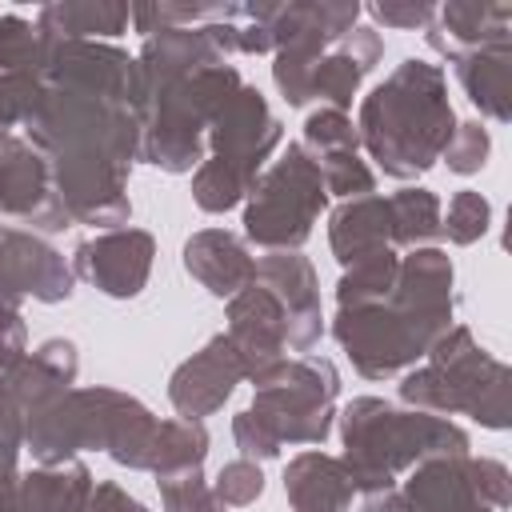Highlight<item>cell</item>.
<instances>
[{
    "label": "cell",
    "mask_w": 512,
    "mask_h": 512,
    "mask_svg": "<svg viewBox=\"0 0 512 512\" xmlns=\"http://www.w3.org/2000/svg\"><path fill=\"white\" fill-rule=\"evenodd\" d=\"M452 324V264L436 248H416L400 260L388 300L368 308H340L336 340L364 376H392L428 356Z\"/></svg>",
    "instance_id": "6da1fadb"
},
{
    "label": "cell",
    "mask_w": 512,
    "mask_h": 512,
    "mask_svg": "<svg viewBox=\"0 0 512 512\" xmlns=\"http://www.w3.org/2000/svg\"><path fill=\"white\" fill-rule=\"evenodd\" d=\"M452 132L444 72L424 60H404L360 108V136L372 160L396 180L428 172Z\"/></svg>",
    "instance_id": "7a4b0ae2"
},
{
    "label": "cell",
    "mask_w": 512,
    "mask_h": 512,
    "mask_svg": "<svg viewBox=\"0 0 512 512\" xmlns=\"http://www.w3.org/2000/svg\"><path fill=\"white\" fill-rule=\"evenodd\" d=\"M156 416L112 388L64 392L56 404L24 420V440L40 464H64L80 448H108L112 460L128 468H148L156 440Z\"/></svg>",
    "instance_id": "3957f363"
},
{
    "label": "cell",
    "mask_w": 512,
    "mask_h": 512,
    "mask_svg": "<svg viewBox=\"0 0 512 512\" xmlns=\"http://www.w3.org/2000/svg\"><path fill=\"white\" fill-rule=\"evenodd\" d=\"M432 456H468V436L432 412H400L384 400H352L344 412V472L352 488L376 496L396 488V472Z\"/></svg>",
    "instance_id": "277c9868"
},
{
    "label": "cell",
    "mask_w": 512,
    "mask_h": 512,
    "mask_svg": "<svg viewBox=\"0 0 512 512\" xmlns=\"http://www.w3.org/2000/svg\"><path fill=\"white\" fill-rule=\"evenodd\" d=\"M428 368L404 376L400 396L432 416L468 412L488 428L508 424V368L472 344L468 328L444 332L428 348Z\"/></svg>",
    "instance_id": "5b68a950"
},
{
    "label": "cell",
    "mask_w": 512,
    "mask_h": 512,
    "mask_svg": "<svg viewBox=\"0 0 512 512\" xmlns=\"http://www.w3.org/2000/svg\"><path fill=\"white\" fill-rule=\"evenodd\" d=\"M324 200L328 188L316 160L300 144H288V152L264 176H256L252 204L244 212V232L272 252L300 248L312 236Z\"/></svg>",
    "instance_id": "8992f818"
},
{
    "label": "cell",
    "mask_w": 512,
    "mask_h": 512,
    "mask_svg": "<svg viewBox=\"0 0 512 512\" xmlns=\"http://www.w3.org/2000/svg\"><path fill=\"white\" fill-rule=\"evenodd\" d=\"M508 468L496 460L432 456L420 460L404 488L364 500V512H504Z\"/></svg>",
    "instance_id": "52a82bcc"
},
{
    "label": "cell",
    "mask_w": 512,
    "mask_h": 512,
    "mask_svg": "<svg viewBox=\"0 0 512 512\" xmlns=\"http://www.w3.org/2000/svg\"><path fill=\"white\" fill-rule=\"evenodd\" d=\"M336 368L328 360H280L264 376H256V404L248 408L276 444H320L332 428L336 400Z\"/></svg>",
    "instance_id": "ba28073f"
},
{
    "label": "cell",
    "mask_w": 512,
    "mask_h": 512,
    "mask_svg": "<svg viewBox=\"0 0 512 512\" xmlns=\"http://www.w3.org/2000/svg\"><path fill=\"white\" fill-rule=\"evenodd\" d=\"M280 140V124L268 112L264 96L256 88H236L228 96V104L212 116V148L216 160H224L228 168H236L248 184H256V172L264 164V156L276 148Z\"/></svg>",
    "instance_id": "9c48e42d"
},
{
    "label": "cell",
    "mask_w": 512,
    "mask_h": 512,
    "mask_svg": "<svg viewBox=\"0 0 512 512\" xmlns=\"http://www.w3.org/2000/svg\"><path fill=\"white\" fill-rule=\"evenodd\" d=\"M48 160L28 140H4L0 144V212L16 220H32L48 232L68 228V212L60 196L48 188Z\"/></svg>",
    "instance_id": "30bf717a"
},
{
    "label": "cell",
    "mask_w": 512,
    "mask_h": 512,
    "mask_svg": "<svg viewBox=\"0 0 512 512\" xmlns=\"http://www.w3.org/2000/svg\"><path fill=\"white\" fill-rule=\"evenodd\" d=\"M228 340L244 364V376H264L272 364H280L284 356V344H288V320H284V308L280 300L264 288V284H248L232 296L228 304Z\"/></svg>",
    "instance_id": "8fae6325"
},
{
    "label": "cell",
    "mask_w": 512,
    "mask_h": 512,
    "mask_svg": "<svg viewBox=\"0 0 512 512\" xmlns=\"http://www.w3.org/2000/svg\"><path fill=\"white\" fill-rule=\"evenodd\" d=\"M68 292H72V272L56 248H48L28 232L0 228V296L4 300L16 304L20 296H36L44 304H56V300H68Z\"/></svg>",
    "instance_id": "7c38bea8"
},
{
    "label": "cell",
    "mask_w": 512,
    "mask_h": 512,
    "mask_svg": "<svg viewBox=\"0 0 512 512\" xmlns=\"http://www.w3.org/2000/svg\"><path fill=\"white\" fill-rule=\"evenodd\" d=\"M152 268V236L116 228L76 248V272L108 296H136Z\"/></svg>",
    "instance_id": "4fadbf2b"
},
{
    "label": "cell",
    "mask_w": 512,
    "mask_h": 512,
    "mask_svg": "<svg viewBox=\"0 0 512 512\" xmlns=\"http://www.w3.org/2000/svg\"><path fill=\"white\" fill-rule=\"evenodd\" d=\"M256 284H264L288 320V348L304 352L320 336V296H316V272L300 252H268L256 260Z\"/></svg>",
    "instance_id": "5bb4252c"
},
{
    "label": "cell",
    "mask_w": 512,
    "mask_h": 512,
    "mask_svg": "<svg viewBox=\"0 0 512 512\" xmlns=\"http://www.w3.org/2000/svg\"><path fill=\"white\" fill-rule=\"evenodd\" d=\"M240 376H244V364H240L232 340L216 336V340H208L204 352H196L188 364L176 368L168 396H172V404L184 420H200V416L216 412L228 400V392Z\"/></svg>",
    "instance_id": "9a60e30c"
},
{
    "label": "cell",
    "mask_w": 512,
    "mask_h": 512,
    "mask_svg": "<svg viewBox=\"0 0 512 512\" xmlns=\"http://www.w3.org/2000/svg\"><path fill=\"white\" fill-rule=\"evenodd\" d=\"M92 476L84 464H44L40 472L0 484V512H84Z\"/></svg>",
    "instance_id": "2e32d148"
},
{
    "label": "cell",
    "mask_w": 512,
    "mask_h": 512,
    "mask_svg": "<svg viewBox=\"0 0 512 512\" xmlns=\"http://www.w3.org/2000/svg\"><path fill=\"white\" fill-rule=\"evenodd\" d=\"M76 368H80L76 348H72L68 340H48V344H40L32 356H24V360L0 380V388L12 396V404H16V408L24 412V420H28V416H36L40 408L56 404V400L68 392V384L76 380Z\"/></svg>",
    "instance_id": "e0dca14e"
},
{
    "label": "cell",
    "mask_w": 512,
    "mask_h": 512,
    "mask_svg": "<svg viewBox=\"0 0 512 512\" xmlns=\"http://www.w3.org/2000/svg\"><path fill=\"white\" fill-rule=\"evenodd\" d=\"M436 16L440 24H428V44L448 60L480 48H508V4H444Z\"/></svg>",
    "instance_id": "ac0fdd59"
},
{
    "label": "cell",
    "mask_w": 512,
    "mask_h": 512,
    "mask_svg": "<svg viewBox=\"0 0 512 512\" xmlns=\"http://www.w3.org/2000/svg\"><path fill=\"white\" fill-rule=\"evenodd\" d=\"M184 268L212 292V296H236L240 288L252 284L256 276V260H248L244 244L228 232H196L184 244Z\"/></svg>",
    "instance_id": "d6986e66"
},
{
    "label": "cell",
    "mask_w": 512,
    "mask_h": 512,
    "mask_svg": "<svg viewBox=\"0 0 512 512\" xmlns=\"http://www.w3.org/2000/svg\"><path fill=\"white\" fill-rule=\"evenodd\" d=\"M284 492L296 512H348L356 488L336 456L300 452L284 468Z\"/></svg>",
    "instance_id": "ffe728a7"
},
{
    "label": "cell",
    "mask_w": 512,
    "mask_h": 512,
    "mask_svg": "<svg viewBox=\"0 0 512 512\" xmlns=\"http://www.w3.org/2000/svg\"><path fill=\"white\" fill-rule=\"evenodd\" d=\"M380 52H384V44L372 28H352L332 56L316 60L312 96H324V100H332L336 112H344L352 104V92L360 88V76L380 60Z\"/></svg>",
    "instance_id": "44dd1931"
},
{
    "label": "cell",
    "mask_w": 512,
    "mask_h": 512,
    "mask_svg": "<svg viewBox=\"0 0 512 512\" xmlns=\"http://www.w3.org/2000/svg\"><path fill=\"white\" fill-rule=\"evenodd\" d=\"M332 252L340 264H356L368 252L392 248V216H388V200L380 196H360L348 200L344 208L332 212Z\"/></svg>",
    "instance_id": "7402d4cb"
},
{
    "label": "cell",
    "mask_w": 512,
    "mask_h": 512,
    "mask_svg": "<svg viewBox=\"0 0 512 512\" xmlns=\"http://www.w3.org/2000/svg\"><path fill=\"white\" fill-rule=\"evenodd\" d=\"M132 20L128 4H112V0H60V4H44L40 8V36L52 44L64 40H88V36H120Z\"/></svg>",
    "instance_id": "603a6c76"
},
{
    "label": "cell",
    "mask_w": 512,
    "mask_h": 512,
    "mask_svg": "<svg viewBox=\"0 0 512 512\" xmlns=\"http://www.w3.org/2000/svg\"><path fill=\"white\" fill-rule=\"evenodd\" d=\"M456 64V76L468 92V100L488 112L492 120L512 116V48H480L464 52Z\"/></svg>",
    "instance_id": "cb8c5ba5"
},
{
    "label": "cell",
    "mask_w": 512,
    "mask_h": 512,
    "mask_svg": "<svg viewBox=\"0 0 512 512\" xmlns=\"http://www.w3.org/2000/svg\"><path fill=\"white\" fill-rule=\"evenodd\" d=\"M204 452H208V432L196 420H160L148 452V472L168 476V472L200 468Z\"/></svg>",
    "instance_id": "d4e9b609"
},
{
    "label": "cell",
    "mask_w": 512,
    "mask_h": 512,
    "mask_svg": "<svg viewBox=\"0 0 512 512\" xmlns=\"http://www.w3.org/2000/svg\"><path fill=\"white\" fill-rule=\"evenodd\" d=\"M388 216H392V244L420 248L440 232V200L424 188L388 196Z\"/></svg>",
    "instance_id": "484cf974"
},
{
    "label": "cell",
    "mask_w": 512,
    "mask_h": 512,
    "mask_svg": "<svg viewBox=\"0 0 512 512\" xmlns=\"http://www.w3.org/2000/svg\"><path fill=\"white\" fill-rule=\"evenodd\" d=\"M44 60V36L20 16H0V72H36Z\"/></svg>",
    "instance_id": "4316f807"
},
{
    "label": "cell",
    "mask_w": 512,
    "mask_h": 512,
    "mask_svg": "<svg viewBox=\"0 0 512 512\" xmlns=\"http://www.w3.org/2000/svg\"><path fill=\"white\" fill-rule=\"evenodd\" d=\"M40 68L36 72H0V144L12 140V128L28 120L40 100Z\"/></svg>",
    "instance_id": "83f0119b"
},
{
    "label": "cell",
    "mask_w": 512,
    "mask_h": 512,
    "mask_svg": "<svg viewBox=\"0 0 512 512\" xmlns=\"http://www.w3.org/2000/svg\"><path fill=\"white\" fill-rule=\"evenodd\" d=\"M156 484H160L164 512H224V504L216 500V492L204 484L200 468L168 472V476H160Z\"/></svg>",
    "instance_id": "f1b7e54d"
},
{
    "label": "cell",
    "mask_w": 512,
    "mask_h": 512,
    "mask_svg": "<svg viewBox=\"0 0 512 512\" xmlns=\"http://www.w3.org/2000/svg\"><path fill=\"white\" fill-rule=\"evenodd\" d=\"M304 140H308V148L316 152V160L356 152V144H360V136H356L352 120H348L344 112H336V108L312 112V116H308V124H304Z\"/></svg>",
    "instance_id": "f546056e"
},
{
    "label": "cell",
    "mask_w": 512,
    "mask_h": 512,
    "mask_svg": "<svg viewBox=\"0 0 512 512\" xmlns=\"http://www.w3.org/2000/svg\"><path fill=\"white\" fill-rule=\"evenodd\" d=\"M320 176H324V188L336 192V196H348V200H360V196H372V172L364 168V160L356 152H344V156H324L316 160Z\"/></svg>",
    "instance_id": "4dcf8cb0"
},
{
    "label": "cell",
    "mask_w": 512,
    "mask_h": 512,
    "mask_svg": "<svg viewBox=\"0 0 512 512\" xmlns=\"http://www.w3.org/2000/svg\"><path fill=\"white\" fill-rule=\"evenodd\" d=\"M488 216H492V208L480 192H456L448 204V216H444V232L452 244H472L476 236H484Z\"/></svg>",
    "instance_id": "1f68e13d"
},
{
    "label": "cell",
    "mask_w": 512,
    "mask_h": 512,
    "mask_svg": "<svg viewBox=\"0 0 512 512\" xmlns=\"http://www.w3.org/2000/svg\"><path fill=\"white\" fill-rule=\"evenodd\" d=\"M440 156H444V160H448V168H452V172H460V176L480 172V168H484V156H488V132H484V124H480V120L460 124V128L452 132V140L444 144V152H440Z\"/></svg>",
    "instance_id": "d6a6232c"
},
{
    "label": "cell",
    "mask_w": 512,
    "mask_h": 512,
    "mask_svg": "<svg viewBox=\"0 0 512 512\" xmlns=\"http://www.w3.org/2000/svg\"><path fill=\"white\" fill-rule=\"evenodd\" d=\"M216 500L220 504H252L260 492H264V476L252 460H232L220 468V480H216Z\"/></svg>",
    "instance_id": "836d02e7"
},
{
    "label": "cell",
    "mask_w": 512,
    "mask_h": 512,
    "mask_svg": "<svg viewBox=\"0 0 512 512\" xmlns=\"http://www.w3.org/2000/svg\"><path fill=\"white\" fill-rule=\"evenodd\" d=\"M24 444V412L0 388V484L16 476V452Z\"/></svg>",
    "instance_id": "e575fe53"
},
{
    "label": "cell",
    "mask_w": 512,
    "mask_h": 512,
    "mask_svg": "<svg viewBox=\"0 0 512 512\" xmlns=\"http://www.w3.org/2000/svg\"><path fill=\"white\" fill-rule=\"evenodd\" d=\"M24 360V320L12 300L0 296V380Z\"/></svg>",
    "instance_id": "d590c367"
},
{
    "label": "cell",
    "mask_w": 512,
    "mask_h": 512,
    "mask_svg": "<svg viewBox=\"0 0 512 512\" xmlns=\"http://www.w3.org/2000/svg\"><path fill=\"white\" fill-rule=\"evenodd\" d=\"M232 436H236V444H240V452H244V456H260V460H268V456H276V452H280L276 436H272V432H268L252 412H240V416H236Z\"/></svg>",
    "instance_id": "8d00e7d4"
},
{
    "label": "cell",
    "mask_w": 512,
    "mask_h": 512,
    "mask_svg": "<svg viewBox=\"0 0 512 512\" xmlns=\"http://www.w3.org/2000/svg\"><path fill=\"white\" fill-rule=\"evenodd\" d=\"M432 12V4H372V16L392 28H428Z\"/></svg>",
    "instance_id": "74e56055"
},
{
    "label": "cell",
    "mask_w": 512,
    "mask_h": 512,
    "mask_svg": "<svg viewBox=\"0 0 512 512\" xmlns=\"http://www.w3.org/2000/svg\"><path fill=\"white\" fill-rule=\"evenodd\" d=\"M84 512H148V508L140 500H132L124 488H116V484H96L88 492Z\"/></svg>",
    "instance_id": "f35d334b"
}]
</instances>
